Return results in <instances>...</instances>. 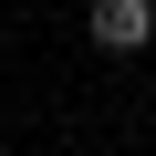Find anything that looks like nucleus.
Instances as JSON below:
<instances>
[{"label": "nucleus", "instance_id": "nucleus-1", "mask_svg": "<svg viewBox=\"0 0 156 156\" xmlns=\"http://www.w3.org/2000/svg\"><path fill=\"white\" fill-rule=\"evenodd\" d=\"M94 42L104 52H146L156 42V0H94Z\"/></svg>", "mask_w": 156, "mask_h": 156}]
</instances>
